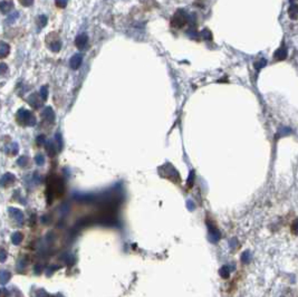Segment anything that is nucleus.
<instances>
[{
  "mask_svg": "<svg viewBox=\"0 0 298 297\" xmlns=\"http://www.w3.org/2000/svg\"><path fill=\"white\" fill-rule=\"evenodd\" d=\"M17 118H18V121L20 123L26 124V125L32 126L36 124V117H35L34 114H32L30 111L22 110V108L19 110L18 114H17Z\"/></svg>",
  "mask_w": 298,
  "mask_h": 297,
  "instance_id": "f257e3e1",
  "label": "nucleus"
},
{
  "mask_svg": "<svg viewBox=\"0 0 298 297\" xmlns=\"http://www.w3.org/2000/svg\"><path fill=\"white\" fill-rule=\"evenodd\" d=\"M160 172L163 177L173 180V181H175V180L179 179L178 172H176L175 170H174V168H173L172 165H170V164H165L164 166H162V168L160 169Z\"/></svg>",
  "mask_w": 298,
  "mask_h": 297,
  "instance_id": "f03ea898",
  "label": "nucleus"
},
{
  "mask_svg": "<svg viewBox=\"0 0 298 297\" xmlns=\"http://www.w3.org/2000/svg\"><path fill=\"white\" fill-rule=\"evenodd\" d=\"M8 212H9V216H10L11 218H13V219L16 220V221L18 222L19 225H22V222H24V214H22V212L20 211L19 209L9 208Z\"/></svg>",
  "mask_w": 298,
  "mask_h": 297,
  "instance_id": "7ed1b4c3",
  "label": "nucleus"
},
{
  "mask_svg": "<svg viewBox=\"0 0 298 297\" xmlns=\"http://www.w3.org/2000/svg\"><path fill=\"white\" fill-rule=\"evenodd\" d=\"M88 43V37L86 34H80L79 36H77V38L75 39V45L77 46V48L84 49L86 47Z\"/></svg>",
  "mask_w": 298,
  "mask_h": 297,
  "instance_id": "20e7f679",
  "label": "nucleus"
},
{
  "mask_svg": "<svg viewBox=\"0 0 298 297\" xmlns=\"http://www.w3.org/2000/svg\"><path fill=\"white\" fill-rule=\"evenodd\" d=\"M16 178L12 173H6L5 175H2V178L0 179V184L2 187H8V185H11L15 182Z\"/></svg>",
  "mask_w": 298,
  "mask_h": 297,
  "instance_id": "39448f33",
  "label": "nucleus"
},
{
  "mask_svg": "<svg viewBox=\"0 0 298 297\" xmlns=\"http://www.w3.org/2000/svg\"><path fill=\"white\" fill-rule=\"evenodd\" d=\"M83 62V56L80 54H75L74 56L70 58V67L73 69H77L79 68V66L82 65Z\"/></svg>",
  "mask_w": 298,
  "mask_h": 297,
  "instance_id": "423d86ee",
  "label": "nucleus"
},
{
  "mask_svg": "<svg viewBox=\"0 0 298 297\" xmlns=\"http://www.w3.org/2000/svg\"><path fill=\"white\" fill-rule=\"evenodd\" d=\"M43 117L45 120H47L48 122H54L55 121V114H54V111L51 110V107H46L45 110L43 111Z\"/></svg>",
  "mask_w": 298,
  "mask_h": 297,
  "instance_id": "0eeeda50",
  "label": "nucleus"
},
{
  "mask_svg": "<svg viewBox=\"0 0 298 297\" xmlns=\"http://www.w3.org/2000/svg\"><path fill=\"white\" fill-rule=\"evenodd\" d=\"M28 103H29L34 108H38V107L41 106V102H40L39 97H38L36 94H31V95L28 97Z\"/></svg>",
  "mask_w": 298,
  "mask_h": 297,
  "instance_id": "6e6552de",
  "label": "nucleus"
},
{
  "mask_svg": "<svg viewBox=\"0 0 298 297\" xmlns=\"http://www.w3.org/2000/svg\"><path fill=\"white\" fill-rule=\"evenodd\" d=\"M9 45L5 41H0V58H3L9 54Z\"/></svg>",
  "mask_w": 298,
  "mask_h": 297,
  "instance_id": "1a4fd4ad",
  "label": "nucleus"
},
{
  "mask_svg": "<svg viewBox=\"0 0 298 297\" xmlns=\"http://www.w3.org/2000/svg\"><path fill=\"white\" fill-rule=\"evenodd\" d=\"M46 152L48 153L49 156H54L56 154V147H55V144H54L53 141H49L46 144Z\"/></svg>",
  "mask_w": 298,
  "mask_h": 297,
  "instance_id": "9d476101",
  "label": "nucleus"
},
{
  "mask_svg": "<svg viewBox=\"0 0 298 297\" xmlns=\"http://www.w3.org/2000/svg\"><path fill=\"white\" fill-rule=\"evenodd\" d=\"M10 279V273L7 271H0V284H7Z\"/></svg>",
  "mask_w": 298,
  "mask_h": 297,
  "instance_id": "9b49d317",
  "label": "nucleus"
},
{
  "mask_svg": "<svg viewBox=\"0 0 298 297\" xmlns=\"http://www.w3.org/2000/svg\"><path fill=\"white\" fill-rule=\"evenodd\" d=\"M11 7H12V5L11 3H9L8 1H1L0 2V11L3 13H7L10 11Z\"/></svg>",
  "mask_w": 298,
  "mask_h": 297,
  "instance_id": "f8f14e48",
  "label": "nucleus"
},
{
  "mask_svg": "<svg viewBox=\"0 0 298 297\" xmlns=\"http://www.w3.org/2000/svg\"><path fill=\"white\" fill-rule=\"evenodd\" d=\"M22 238H24V237H22V235L20 232H15L11 236V241H12V244L19 245L22 241Z\"/></svg>",
  "mask_w": 298,
  "mask_h": 297,
  "instance_id": "ddd939ff",
  "label": "nucleus"
},
{
  "mask_svg": "<svg viewBox=\"0 0 298 297\" xmlns=\"http://www.w3.org/2000/svg\"><path fill=\"white\" fill-rule=\"evenodd\" d=\"M219 274H220V276L222 278H228V277H229V268L227 267V266H224V267L220 269Z\"/></svg>",
  "mask_w": 298,
  "mask_h": 297,
  "instance_id": "4468645a",
  "label": "nucleus"
},
{
  "mask_svg": "<svg viewBox=\"0 0 298 297\" xmlns=\"http://www.w3.org/2000/svg\"><path fill=\"white\" fill-rule=\"evenodd\" d=\"M60 47H61V45H60V41H59V40H56V41H54V43L50 44V49L53 51H59L60 50Z\"/></svg>",
  "mask_w": 298,
  "mask_h": 297,
  "instance_id": "2eb2a0df",
  "label": "nucleus"
},
{
  "mask_svg": "<svg viewBox=\"0 0 298 297\" xmlns=\"http://www.w3.org/2000/svg\"><path fill=\"white\" fill-rule=\"evenodd\" d=\"M40 96H41V99H43V101H45V99H47V96H48V89H47V86H43V87L40 89Z\"/></svg>",
  "mask_w": 298,
  "mask_h": 297,
  "instance_id": "dca6fc26",
  "label": "nucleus"
},
{
  "mask_svg": "<svg viewBox=\"0 0 298 297\" xmlns=\"http://www.w3.org/2000/svg\"><path fill=\"white\" fill-rule=\"evenodd\" d=\"M35 161H36V163H37L38 165H43V164L45 163V158H44V155L37 154L35 156Z\"/></svg>",
  "mask_w": 298,
  "mask_h": 297,
  "instance_id": "f3484780",
  "label": "nucleus"
},
{
  "mask_svg": "<svg viewBox=\"0 0 298 297\" xmlns=\"http://www.w3.org/2000/svg\"><path fill=\"white\" fill-rule=\"evenodd\" d=\"M17 152H18V145H17V143H12V144L9 146L8 153H10V154H17Z\"/></svg>",
  "mask_w": 298,
  "mask_h": 297,
  "instance_id": "a211bd4d",
  "label": "nucleus"
},
{
  "mask_svg": "<svg viewBox=\"0 0 298 297\" xmlns=\"http://www.w3.org/2000/svg\"><path fill=\"white\" fill-rule=\"evenodd\" d=\"M67 1L68 0H55V3L58 8H65L67 6Z\"/></svg>",
  "mask_w": 298,
  "mask_h": 297,
  "instance_id": "6ab92c4d",
  "label": "nucleus"
},
{
  "mask_svg": "<svg viewBox=\"0 0 298 297\" xmlns=\"http://www.w3.org/2000/svg\"><path fill=\"white\" fill-rule=\"evenodd\" d=\"M36 142H37V144L39 145V146H41V145H45L46 137H45V135H39V137H37V140H36Z\"/></svg>",
  "mask_w": 298,
  "mask_h": 297,
  "instance_id": "aec40b11",
  "label": "nucleus"
},
{
  "mask_svg": "<svg viewBox=\"0 0 298 297\" xmlns=\"http://www.w3.org/2000/svg\"><path fill=\"white\" fill-rule=\"evenodd\" d=\"M38 22H39V26H40V28H41V27H44L46 24H47V17L40 16L39 18H38Z\"/></svg>",
  "mask_w": 298,
  "mask_h": 297,
  "instance_id": "412c9836",
  "label": "nucleus"
},
{
  "mask_svg": "<svg viewBox=\"0 0 298 297\" xmlns=\"http://www.w3.org/2000/svg\"><path fill=\"white\" fill-rule=\"evenodd\" d=\"M17 163H18L19 165L25 166L27 163H28V160H27L26 156H22V158H19V159H18V161H17Z\"/></svg>",
  "mask_w": 298,
  "mask_h": 297,
  "instance_id": "4be33fe9",
  "label": "nucleus"
},
{
  "mask_svg": "<svg viewBox=\"0 0 298 297\" xmlns=\"http://www.w3.org/2000/svg\"><path fill=\"white\" fill-rule=\"evenodd\" d=\"M6 259H7V254L2 248H0V262L5 261Z\"/></svg>",
  "mask_w": 298,
  "mask_h": 297,
  "instance_id": "5701e85b",
  "label": "nucleus"
},
{
  "mask_svg": "<svg viewBox=\"0 0 298 297\" xmlns=\"http://www.w3.org/2000/svg\"><path fill=\"white\" fill-rule=\"evenodd\" d=\"M19 2L25 7H28V6H31L34 3V0H19Z\"/></svg>",
  "mask_w": 298,
  "mask_h": 297,
  "instance_id": "b1692460",
  "label": "nucleus"
},
{
  "mask_svg": "<svg viewBox=\"0 0 298 297\" xmlns=\"http://www.w3.org/2000/svg\"><path fill=\"white\" fill-rule=\"evenodd\" d=\"M7 69H8V67H7V65L3 64V63H1V64H0V75H2L3 73L7 72Z\"/></svg>",
  "mask_w": 298,
  "mask_h": 297,
  "instance_id": "393cba45",
  "label": "nucleus"
},
{
  "mask_svg": "<svg viewBox=\"0 0 298 297\" xmlns=\"http://www.w3.org/2000/svg\"><path fill=\"white\" fill-rule=\"evenodd\" d=\"M56 141H57V143H58V149L60 150L61 147H63V143H61L60 134H56Z\"/></svg>",
  "mask_w": 298,
  "mask_h": 297,
  "instance_id": "a878e982",
  "label": "nucleus"
},
{
  "mask_svg": "<svg viewBox=\"0 0 298 297\" xmlns=\"http://www.w3.org/2000/svg\"><path fill=\"white\" fill-rule=\"evenodd\" d=\"M291 229H293V231L295 230V229H297V230L295 231V233H298V220L297 221H295V223L293 225V228H291Z\"/></svg>",
  "mask_w": 298,
  "mask_h": 297,
  "instance_id": "bb28decb",
  "label": "nucleus"
},
{
  "mask_svg": "<svg viewBox=\"0 0 298 297\" xmlns=\"http://www.w3.org/2000/svg\"><path fill=\"white\" fill-rule=\"evenodd\" d=\"M2 295H9L8 292H6V288L0 289V296H2Z\"/></svg>",
  "mask_w": 298,
  "mask_h": 297,
  "instance_id": "cd10ccee",
  "label": "nucleus"
}]
</instances>
